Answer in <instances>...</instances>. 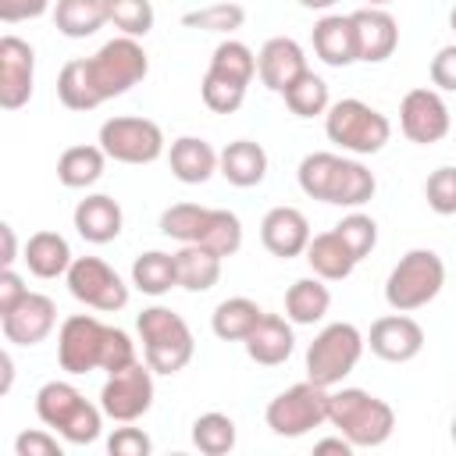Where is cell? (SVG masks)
Wrapping results in <instances>:
<instances>
[{"label":"cell","instance_id":"cell-1","mask_svg":"<svg viewBox=\"0 0 456 456\" xmlns=\"http://www.w3.org/2000/svg\"><path fill=\"white\" fill-rule=\"evenodd\" d=\"M57 360H61V370L68 374H89V370L118 374L132 367L139 353L128 331L103 324L93 314H71L57 331Z\"/></svg>","mask_w":456,"mask_h":456},{"label":"cell","instance_id":"cell-2","mask_svg":"<svg viewBox=\"0 0 456 456\" xmlns=\"http://www.w3.org/2000/svg\"><path fill=\"white\" fill-rule=\"evenodd\" d=\"M296 178H299V189L310 200H321V203H331V207H349V210H360L378 189L374 175L360 160L338 157V153H328V150L306 153L299 160Z\"/></svg>","mask_w":456,"mask_h":456},{"label":"cell","instance_id":"cell-3","mask_svg":"<svg viewBox=\"0 0 456 456\" xmlns=\"http://www.w3.org/2000/svg\"><path fill=\"white\" fill-rule=\"evenodd\" d=\"M160 232L178 242L207 246L217 256H232L242 246V221L232 210L221 207H200V203H171L160 214Z\"/></svg>","mask_w":456,"mask_h":456},{"label":"cell","instance_id":"cell-4","mask_svg":"<svg viewBox=\"0 0 456 456\" xmlns=\"http://www.w3.org/2000/svg\"><path fill=\"white\" fill-rule=\"evenodd\" d=\"M36 417L68 445H89L103 431V410L89 403L71 381H46L36 392Z\"/></svg>","mask_w":456,"mask_h":456},{"label":"cell","instance_id":"cell-5","mask_svg":"<svg viewBox=\"0 0 456 456\" xmlns=\"http://www.w3.org/2000/svg\"><path fill=\"white\" fill-rule=\"evenodd\" d=\"M328 424L338 428V435H346L353 449H374L392 438L395 410L363 388H338L328 399Z\"/></svg>","mask_w":456,"mask_h":456},{"label":"cell","instance_id":"cell-6","mask_svg":"<svg viewBox=\"0 0 456 456\" xmlns=\"http://www.w3.org/2000/svg\"><path fill=\"white\" fill-rule=\"evenodd\" d=\"M139 338H142V356L153 367V374H178L196 353V338L185 324L182 314L171 306H146L135 317Z\"/></svg>","mask_w":456,"mask_h":456},{"label":"cell","instance_id":"cell-7","mask_svg":"<svg viewBox=\"0 0 456 456\" xmlns=\"http://www.w3.org/2000/svg\"><path fill=\"white\" fill-rule=\"evenodd\" d=\"M82 64H86V78H89L100 103L128 93L150 71V57H146V50L135 36L107 39L93 57H82Z\"/></svg>","mask_w":456,"mask_h":456},{"label":"cell","instance_id":"cell-8","mask_svg":"<svg viewBox=\"0 0 456 456\" xmlns=\"http://www.w3.org/2000/svg\"><path fill=\"white\" fill-rule=\"evenodd\" d=\"M324 132H328V139H331L338 150H346V153H353V157L381 153L385 142L392 139L388 118H385L378 107H370V103H363V100H356V96L335 100V103L328 107V114H324Z\"/></svg>","mask_w":456,"mask_h":456},{"label":"cell","instance_id":"cell-9","mask_svg":"<svg viewBox=\"0 0 456 456\" xmlns=\"http://www.w3.org/2000/svg\"><path fill=\"white\" fill-rule=\"evenodd\" d=\"M445 285V264L435 249H410L385 278V303L399 314L428 306Z\"/></svg>","mask_w":456,"mask_h":456},{"label":"cell","instance_id":"cell-10","mask_svg":"<svg viewBox=\"0 0 456 456\" xmlns=\"http://www.w3.org/2000/svg\"><path fill=\"white\" fill-rule=\"evenodd\" d=\"M363 349H367V335L349 321H335V324L321 328L314 335V342L306 346V378L314 385L335 388V385H342L346 374H353Z\"/></svg>","mask_w":456,"mask_h":456},{"label":"cell","instance_id":"cell-11","mask_svg":"<svg viewBox=\"0 0 456 456\" xmlns=\"http://www.w3.org/2000/svg\"><path fill=\"white\" fill-rule=\"evenodd\" d=\"M328 399H331V392L306 378V381L278 392L267 403V413H264L267 428L278 438H303V435H310L314 428H321L328 420Z\"/></svg>","mask_w":456,"mask_h":456},{"label":"cell","instance_id":"cell-12","mask_svg":"<svg viewBox=\"0 0 456 456\" xmlns=\"http://www.w3.org/2000/svg\"><path fill=\"white\" fill-rule=\"evenodd\" d=\"M100 146L118 164H153L164 157V128L150 118H107L100 125Z\"/></svg>","mask_w":456,"mask_h":456},{"label":"cell","instance_id":"cell-13","mask_svg":"<svg viewBox=\"0 0 456 456\" xmlns=\"http://www.w3.org/2000/svg\"><path fill=\"white\" fill-rule=\"evenodd\" d=\"M64 278H68V292L100 314H114L128 303V285L100 256H75Z\"/></svg>","mask_w":456,"mask_h":456},{"label":"cell","instance_id":"cell-14","mask_svg":"<svg viewBox=\"0 0 456 456\" xmlns=\"http://www.w3.org/2000/svg\"><path fill=\"white\" fill-rule=\"evenodd\" d=\"M153 406V367L135 360L132 367L107 374L103 388H100V410L118 420V424H132L142 413H150Z\"/></svg>","mask_w":456,"mask_h":456},{"label":"cell","instance_id":"cell-15","mask_svg":"<svg viewBox=\"0 0 456 456\" xmlns=\"http://www.w3.org/2000/svg\"><path fill=\"white\" fill-rule=\"evenodd\" d=\"M399 128L410 142L417 146H431V142H442L452 128V118H449V107L442 100L438 89H410L399 103Z\"/></svg>","mask_w":456,"mask_h":456},{"label":"cell","instance_id":"cell-16","mask_svg":"<svg viewBox=\"0 0 456 456\" xmlns=\"http://www.w3.org/2000/svg\"><path fill=\"white\" fill-rule=\"evenodd\" d=\"M32 82H36V50L18 36H4L0 39V107L4 110L25 107L32 96Z\"/></svg>","mask_w":456,"mask_h":456},{"label":"cell","instance_id":"cell-17","mask_svg":"<svg viewBox=\"0 0 456 456\" xmlns=\"http://www.w3.org/2000/svg\"><path fill=\"white\" fill-rule=\"evenodd\" d=\"M367 346L378 360H388V363H406L413 356H420L424 349V328L410 317V314H385L370 324L367 331Z\"/></svg>","mask_w":456,"mask_h":456},{"label":"cell","instance_id":"cell-18","mask_svg":"<svg viewBox=\"0 0 456 456\" xmlns=\"http://www.w3.org/2000/svg\"><path fill=\"white\" fill-rule=\"evenodd\" d=\"M310 221L299 207H271L260 221V242L271 256H281V260H292V256H303L306 246H310Z\"/></svg>","mask_w":456,"mask_h":456},{"label":"cell","instance_id":"cell-19","mask_svg":"<svg viewBox=\"0 0 456 456\" xmlns=\"http://www.w3.org/2000/svg\"><path fill=\"white\" fill-rule=\"evenodd\" d=\"M57 324V306L43 292H28L11 314L0 317V331L11 346H39Z\"/></svg>","mask_w":456,"mask_h":456},{"label":"cell","instance_id":"cell-20","mask_svg":"<svg viewBox=\"0 0 456 456\" xmlns=\"http://www.w3.org/2000/svg\"><path fill=\"white\" fill-rule=\"evenodd\" d=\"M306 71V53L292 36H274L256 53V75L271 93H285Z\"/></svg>","mask_w":456,"mask_h":456},{"label":"cell","instance_id":"cell-21","mask_svg":"<svg viewBox=\"0 0 456 456\" xmlns=\"http://www.w3.org/2000/svg\"><path fill=\"white\" fill-rule=\"evenodd\" d=\"M356 25V50L363 64H381L395 53L399 46V25L385 7H360L353 11Z\"/></svg>","mask_w":456,"mask_h":456},{"label":"cell","instance_id":"cell-22","mask_svg":"<svg viewBox=\"0 0 456 456\" xmlns=\"http://www.w3.org/2000/svg\"><path fill=\"white\" fill-rule=\"evenodd\" d=\"M71 221H75V232H78L86 242H93V246H107V242H114V239L121 235L125 214H121V203H118L114 196H107V192H93V196L78 200Z\"/></svg>","mask_w":456,"mask_h":456},{"label":"cell","instance_id":"cell-23","mask_svg":"<svg viewBox=\"0 0 456 456\" xmlns=\"http://www.w3.org/2000/svg\"><path fill=\"white\" fill-rule=\"evenodd\" d=\"M314 53L328 64V68H349L360 61V50H356V25H353V14H324L314 32Z\"/></svg>","mask_w":456,"mask_h":456},{"label":"cell","instance_id":"cell-24","mask_svg":"<svg viewBox=\"0 0 456 456\" xmlns=\"http://www.w3.org/2000/svg\"><path fill=\"white\" fill-rule=\"evenodd\" d=\"M246 356L260 367H278L292 356L296 349V335H292V321L281 314H264L260 324L246 335Z\"/></svg>","mask_w":456,"mask_h":456},{"label":"cell","instance_id":"cell-25","mask_svg":"<svg viewBox=\"0 0 456 456\" xmlns=\"http://www.w3.org/2000/svg\"><path fill=\"white\" fill-rule=\"evenodd\" d=\"M217 160L221 153L200 139V135H178L167 150V164H171V175L182 182V185H203L210 182V175L217 171Z\"/></svg>","mask_w":456,"mask_h":456},{"label":"cell","instance_id":"cell-26","mask_svg":"<svg viewBox=\"0 0 456 456\" xmlns=\"http://www.w3.org/2000/svg\"><path fill=\"white\" fill-rule=\"evenodd\" d=\"M217 171L224 175L228 185H239V189H253L264 182L267 175V150L253 139H235L221 150V160H217Z\"/></svg>","mask_w":456,"mask_h":456},{"label":"cell","instance_id":"cell-27","mask_svg":"<svg viewBox=\"0 0 456 456\" xmlns=\"http://www.w3.org/2000/svg\"><path fill=\"white\" fill-rule=\"evenodd\" d=\"M21 260L28 264V271L36 278H61V274H68V267H71L75 256H71V246H68V239L61 232L43 228V232L28 235Z\"/></svg>","mask_w":456,"mask_h":456},{"label":"cell","instance_id":"cell-28","mask_svg":"<svg viewBox=\"0 0 456 456\" xmlns=\"http://www.w3.org/2000/svg\"><path fill=\"white\" fill-rule=\"evenodd\" d=\"M303 256H306L310 271H314L317 278H324V281H342V278H349V274H353V267L360 264V260L349 253V246L338 239V232H335V228H331V232L314 235Z\"/></svg>","mask_w":456,"mask_h":456},{"label":"cell","instance_id":"cell-29","mask_svg":"<svg viewBox=\"0 0 456 456\" xmlns=\"http://www.w3.org/2000/svg\"><path fill=\"white\" fill-rule=\"evenodd\" d=\"M221 260L214 249L207 246H192V242H182V249L175 253V267H178V289L185 292H207L217 285L221 278Z\"/></svg>","mask_w":456,"mask_h":456},{"label":"cell","instance_id":"cell-30","mask_svg":"<svg viewBox=\"0 0 456 456\" xmlns=\"http://www.w3.org/2000/svg\"><path fill=\"white\" fill-rule=\"evenodd\" d=\"M328 306H331V292H328L324 278H317V274L296 278L285 292V317L292 324H317V321H324Z\"/></svg>","mask_w":456,"mask_h":456},{"label":"cell","instance_id":"cell-31","mask_svg":"<svg viewBox=\"0 0 456 456\" xmlns=\"http://www.w3.org/2000/svg\"><path fill=\"white\" fill-rule=\"evenodd\" d=\"M53 25L68 39L96 36L107 25V0H57L53 4Z\"/></svg>","mask_w":456,"mask_h":456},{"label":"cell","instance_id":"cell-32","mask_svg":"<svg viewBox=\"0 0 456 456\" xmlns=\"http://www.w3.org/2000/svg\"><path fill=\"white\" fill-rule=\"evenodd\" d=\"M260 317H264V310H260L253 299L232 296V299H221V303L214 306L210 328H214V335H217L221 342H246V335L260 324Z\"/></svg>","mask_w":456,"mask_h":456},{"label":"cell","instance_id":"cell-33","mask_svg":"<svg viewBox=\"0 0 456 456\" xmlns=\"http://www.w3.org/2000/svg\"><path fill=\"white\" fill-rule=\"evenodd\" d=\"M103 164H107L103 146H68L57 157V178L64 189H89L100 182Z\"/></svg>","mask_w":456,"mask_h":456},{"label":"cell","instance_id":"cell-34","mask_svg":"<svg viewBox=\"0 0 456 456\" xmlns=\"http://www.w3.org/2000/svg\"><path fill=\"white\" fill-rule=\"evenodd\" d=\"M132 285L146 296H164L178 285V267H175V253L164 249H146L135 256L132 264Z\"/></svg>","mask_w":456,"mask_h":456},{"label":"cell","instance_id":"cell-35","mask_svg":"<svg viewBox=\"0 0 456 456\" xmlns=\"http://www.w3.org/2000/svg\"><path fill=\"white\" fill-rule=\"evenodd\" d=\"M207 71L224 78V82H235V86L249 89V82L256 75V53L239 39H221L214 46V53H210V68Z\"/></svg>","mask_w":456,"mask_h":456},{"label":"cell","instance_id":"cell-36","mask_svg":"<svg viewBox=\"0 0 456 456\" xmlns=\"http://www.w3.org/2000/svg\"><path fill=\"white\" fill-rule=\"evenodd\" d=\"M281 96H285V107H289L296 118H321V114H328V107H331L328 82H324L321 75H314L310 68H306Z\"/></svg>","mask_w":456,"mask_h":456},{"label":"cell","instance_id":"cell-37","mask_svg":"<svg viewBox=\"0 0 456 456\" xmlns=\"http://www.w3.org/2000/svg\"><path fill=\"white\" fill-rule=\"evenodd\" d=\"M192 445L203 452V456H224L235 449V420L228 413H203L192 420Z\"/></svg>","mask_w":456,"mask_h":456},{"label":"cell","instance_id":"cell-38","mask_svg":"<svg viewBox=\"0 0 456 456\" xmlns=\"http://www.w3.org/2000/svg\"><path fill=\"white\" fill-rule=\"evenodd\" d=\"M182 25H185V28H200V32L232 36L235 28L246 25V11H242V4H235V0H217V4H207V7H200V11H185V14H182Z\"/></svg>","mask_w":456,"mask_h":456},{"label":"cell","instance_id":"cell-39","mask_svg":"<svg viewBox=\"0 0 456 456\" xmlns=\"http://www.w3.org/2000/svg\"><path fill=\"white\" fill-rule=\"evenodd\" d=\"M57 100L68 110H96L100 107V100H96V93H93V86L86 78L82 57H75V61H68L61 68V75H57Z\"/></svg>","mask_w":456,"mask_h":456},{"label":"cell","instance_id":"cell-40","mask_svg":"<svg viewBox=\"0 0 456 456\" xmlns=\"http://www.w3.org/2000/svg\"><path fill=\"white\" fill-rule=\"evenodd\" d=\"M153 4L150 0H107V21L121 36H146L153 28Z\"/></svg>","mask_w":456,"mask_h":456},{"label":"cell","instance_id":"cell-41","mask_svg":"<svg viewBox=\"0 0 456 456\" xmlns=\"http://www.w3.org/2000/svg\"><path fill=\"white\" fill-rule=\"evenodd\" d=\"M335 232H338V239L349 246V253H353L356 260L370 256V249L378 246V221H374L370 214H363V210L346 214V217L335 224Z\"/></svg>","mask_w":456,"mask_h":456},{"label":"cell","instance_id":"cell-42","mask_svg":"<svg viewBox=\"0 0 456 456\" xmlns=\"http://www.w3.org/2000/svg\"><path fill=\"white\" fill-rule=\"evenodd\" d=\"M424 200L435 214L452 217L456 214V164H442L424 182Z\"/></svg>","mask_w":456,"mask_h":456},{"label":"cell","instance_id":"cell-43","mask_svg":"<svg viewBox=\"0 0 456 456\" xmlns=\"http://www.w3.org/2000/svg\"><path fill=\"white\" fill-rule=\"evenodd\" d=\"M200 93H203V103H207L214 114H235V110L242 107V100H246V89H242V86L224 82V78H217V75H210V71L203 75Z\"/></svg>","mask_w":456,"mask_h":456},{"label":"cell","instance_id":"cell-44","mask_svg":"<svg viewBox=\"0 0 456 456\" xmlns=\"http://www.w3.org/2000/svg\"><path fill=\"white\" fill-rule=\"evenodd\" d=\"M107 452L110 456H150L153 442H150V435L142 428H118L107 438Z\"/></svg>","mask_w":456,"mask_h":456},{"label":"cell","instance_id":"cell-45","mask_svg":"<svg viewBox=\"0 0 456 456\" xmlns=\"http://www.w3.org/2000/svg\"><path fill=\"white\" fill-rule=\"evenodd\" d=\"M14 452L18 456H61V442H57V431H21L14 438Z\"/></svg>","mask_w":456,"mask_h":456},{"label":"cell","instance_id":"cell-46","mask_svg":"<svg viewBox=\"0 0 456 456\" xmlns=\"http://www.w3.org/2000/svg\"><path fill=\"white\" fill-rule=\"evenodd\" d=\"M431 86L442 93H456V43L442 46L431 57Z\"/></svg>","mask_w":456,"mask_h":456},{"label":"cell","instance_id":"cell-47","mask_svg":"<svg viewBox=\"0 0 456 456\" xmlns=\"http://www.w3.org/2000/svg\"><path fill=\"white\" fill-rule=\"evenodd\" d=\"M50 11V0H0V21L14 25V21H28Z\"/></svg>","mask_w":456,"mask_h":456},{"label":"cell","instance_id":"cell-48","mask_svg":"<svg viewBox=\"0 0 456 456\" xmlns=\"http://www.w3.org/2000/svg\"><path fill=\"white\" fill-rule=\"evenodd\" d=\"M25 296H28V289H25L21 274L14 267H4V274H0V317L11 314Z\"/></svg>","mask_w":456,"mask_h":456},{"label":"cell","instance_id":"cell-49","mask_svg":"<svg viewBox=\"0 0 456 456\" xmlns=\"http://www.w3.org/2000/svg\"><path fill=\"white\" fill-rule=\"evenodd\" d=\"M314 452H321V456H324V452H338V456H349V452H353V442H349L346 435H338V438H321V442L314 445Z\"/></svg>","mask_w":456,"mask_h":456},{"label":"cell","instance_id":"cell-50","mask_svg":"<svg viewBox=\"0 0 456 456\" xmlns=\"http://www.w3.org/2000/svg\"><path fill=\"white\" fill-rule=\"evenodd\" d=\"M0 235H4V267H14V260H18V242H14V228L11 224H0Z\"/></svg>","mask_w":456,"mask_h":456},{"label":"cell","instance_id":"cell-51","mask_svg":"<svg viewBox=\"0 0 456 456\" xmlns=\"http://www.w3.org/2000/svg\"><path fill=\"white\" fill-rule=\"evenodd\" d=\"M0 367H4L0 392H11V381H14V360H11V353H4V356H0Z\"/></svg>","mask_w":456,"mask_h":456},{"label":"cell","instance_id":"cell-52","mask_svg":"<svg viewBox=\"0 0 456 456\" xmlns=\"http://www.w3.org/2000/svg\"><path fill=\"white\" fill-rule=\"evenodd\" d=\"M338 0H299V7H306V11H328V7H335Z\"/></svg>","mask_w":456,"mask_h":456},{"label":"cell","instance_id":"cell-53","mask_svg":"<svg viewBox=\"0 0 456 456\" xmlns=\"http://www.w3.org/2000/svg\"><path fill=\"white\" fill-rule=\"evenodd\" d=\"M385 4H392V0H367V7H385Z\"/></svg>","mask_w":456,"mask_h":456},{"label":"cell","instance_id":"cell-54","mask_svg":"<svg viewBox=\"0 0 456 456\" xmlns=\"http://www.w3.org/2000/svg\"><path fill=\"white\" fill-rule=\"evenodd\" d=\"M449 25H452V28H456V7H452V11H449Z\"/></svg>","mask_w":456,"mask_h":456},{"label":"cell","instance_id":"cell-55","mask_svg":"<svg viewBox=\"0 0 456 456\" xmlns=\"http://www.w3.org/2000/svg\"><path fill=\"white\" fill-rule=\"evenodd\" d=\"M452 442H456V417H452Z\"/></svg>","mask_w":456,"mask_h":456}]
</instances>
